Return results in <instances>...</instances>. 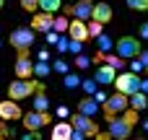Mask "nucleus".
<instances>
[{"label": "nucleus", "mask_w": 148, "mask_h": 140, "mask_svg": "<svg viewBox=\"0 0 148 140\" xmlns=\"http://www.w3.org/2000/svg\"><path fill=\"white\" fill-rule=\"evenodd\" d=\"M73 65H75V70H86V68L94 65V62H91L88 55H78V57H73Z\"/></svg>", "instance_id": "obj_28"}, {"label": "nucleus", "mask_w": 148, "mask_h": 140, "mask_svg": "<svg viewBox=\"0 0 148 140\" xmlns=\"http://www.w3.org/2000/svg\"><path fill=\"white\" fill-rule=\"evenodd\" d=\"M81 88H83L86 96H94V94L99 91V83H96V78H86V81L81 83Z\"/></svg>", "instance_id": "obj_25"}, {"label": "nucleus", "mask_w": 148, "mask_h": 140, "mask_svg": "<svg viewBox=\"0 0 148 140\" xmlns=\"http://www.w3.org/2000/svg\"><path fill=\"white\" fill-rule=\"evenodd\" d=\"M107 99H109V96H107L104 91H96V94H94V101H96V104H101V107L107 104Z\"/></svg>", "instance_id": "obj_38"}, {"label": "nucleus", "mask_w": 148, "mask_h": 140, "mask_svg": "<svg viewBox=\"0 0 148 140\" xmlns=\"http://www.w3.org/2000/svg\"><path fill=\"white\" fill-rule=\"evenodd\" d=\"M143 127H146V132H148V120H146V125H143Z\"/></svg>", "instance_id": "obj_48"}, {"label": "nucleus", "mask_w": 148, "mask_h": 140, "mask_svg": "<svg viewBox=\"0 0 148 140\" xmlns=\"http://www.w3.org/2000/svg\"><path fill=\"white\" fill-rule=\"evenodd\" d=\"M73 138V125L70 122H57L52 127V138L49 140H70Z\"/></svg>", "instance_id": "obj_16"}, {"label": "nucleus", "mask_w": 148, "mask_h": 140, "mask_svg": "<svg viewBox=\"0 0 148 140\" xmlns=\"http://www.w3.org/2000/svg\"><path fill=\"white\" fill-rule=\"evenodd\" d=\"M31 101H34V112H49V99H47L44 91H39L36 96H31Z\"/></svg>", "instance_id": "obj_20"}, {"label": "nucleus", "mask_w": 148, "mask_h": 140, "mask_svg": "<svg viewBox=\"0 0 148 140\" xmlns=\"http://www.w3.org/2000/svg\"><path fill=\"white\" fill-rule=\"evenodd\" d=\"M52 26H55V16H52V13H42V10H39V13L31 18V29H34L36 34H49Z\"/></svg>", "instance_id": "obj_11"}, {"label": "nucleus", "mask_w": 148, "mask_h": 140, "mask_svg": "<svg viewBox=\"0 0 148 140\" xmlns=\"http://www.w3.org/2000/svg\"><path fill=\"white\" fill-rule=\"evenodd\" d=\"M138 36H140V39H148V21H143V23H140V31H138Z\"/></svg>", "instance_id": "obj_40"}, {"label": "nucleus", "mask_w": 148, "mask_h": 140, "mask_svg": "<svg viewBox=\"0 0 148 140\" xmlns=\"http://www.w3.org/2000/svg\"><path fill=\"white\" fill-rule=\"evenodd\" d=\"M68 49H70V36H62V34H60V42H57V52H60V55H68Z\"/></svg>", "instance_id": "obj_33"}, {"label": "nucleus", "mask_w": 148, "mask_h": 140, "mask_svg": "<svg viewBox=\"0 0 148 140\" xmlns=\"http://www.w3.org/2000/svg\"><path fill=\"white\" fill-rule=\"evenodd\" d=\"M0 120H3V122H13V120H23V112H21L18 101H10V99H3V101H0Z\"/></svg>", "instance_id": "obj_10"}, {"label": "nucleus", "mask_w": 148, "mask_h": 140, "mask_svg": "<svg viewBox=\"0 0 148 140\" xmlns=\"http://www.w3.org/2000/svg\"><path fill=\"white\" fill-rule=\"evenodd\" d=\"M3 140H5V138H3Z\"/></svg>", "instance_id": "obj_51"}, {"label": "nucleus", "mask_w": 148, "mask_h": 140, "mask_svg": "<svg viewBox=\"0 0 148 140\" xmlns=\"http://www.w3.org/2000/svg\"><path fill=\"white\" fill-rule=\"evenodd\" d=\"M21 8L26 13H39V0H21Z\"/></svg>", "instance_id": "obj_32"}, {"label": "nucleus", "mask_w": 148, "mask_h": 140, "mask_svg": "<svg viewBox=\"0 0 148 140\" xmlns=\"http://www.w3.org/2000/svg\"><path fill=\"white\" fill-rule=\"evenodd\" d=\"M114 88L125 96H133L140 91V75L135 73H117V81H114Z\"/></svg>", "instance_id": "obj_5"}, {"label": "nucleus", "mask_w": 148, "mask_h": 140, "mask_svg": "<svg viewBox=\"0 0 148 140\" xmlns=\"http://www.w3.org/2000/svg\"><path fill=\"white\" fill-rule=\"evenodd\" d=\"M94 78H96V83H99V86H109V83H114V81H117V70H114L112 65H107V62H104V65H99V70H96V75H94Z\"/></svg>", "instance_id": "obj_14"}, {"label": "nucleus", "mask_w": 148, "mask_h": 140, "mask_svg": "<svg viewBox=\"0 0 148 140\" xmlns=\"http://www.w3.org/2000/svg\"><path fill=\"white\" fill-rule=\"evenodd\" d=\"M62 83H65V88H68V91H75L83 81L78 78V73H68V75H62Z\"/></svg>", "instance_id": "obj_24"}, {"label": "nucleus", "mask_w": 148, "mask_h": 140, "mask_svg": "<svg viewBox=\"0 0 148 140\" xmlns=\"http://www.w3.org/2000/svg\"><path fill=\"white\" fill-rule=\"evenodd\" d=\"M68 29H70V18H68V16H55V26H52V31H57V34H68Z\"/></svg>", "instance_id": "obj_22"}, {"label": "nucleus", "mask_w": 148, "mask_h": 140, "mask_svg": "<svg viewBox=\"0 0 148 140\" xmlns=\"http://www.w3.org/2000/svg\"><path fill=\"white\" fill-rule=\"evenodd\" d=\"M39 10L42 13H60L62 10V0H39Z\"/></svg>", "instance_id": "obj_19"}, {"label": "nucleus", "mask_w": 148, "mask_h": 140, "mask_svg": "<svg viewBox=\"0 0 148 140\" xmlns=\"http://www.w3.org/2000/svg\"><path fill=\"white\" fill-rule=\"evenodd\" d=\"M125 3H127L130 10H143V13H148V0H125Z\"/></svg>", "instance_id": "obj_30"}, {"label": "nucleus", "mask_w": 148, "mask_h": 140, "mask_svg": "<svg viewBox=\"0 0 148 140\" xmlns=\"http://www.w3.org/2000/svg\"><path fill=\"white\" fill-rule=\"evenodd\" d=\"M21 122H23V127H26L29 132H39L42 127H47V125L52 122V114H49V112H34V109H31L29 114H23Z\"/></svg>", "instance_id": "obj_7"}, {"label": "nucleus", "mask_w": 148, "mask_h": 140, "mask_svg": "<svg viewBox=\"0 0 148 140\" xmlns=\"http://www.w3.org/2000/svg\"><path fill=\"white\" fill-rule=\"evenodd\" d=\"M86 138H88V135H83L81 130H73V138H70V140H86Z\"/></svg>", "instance_id": "obj_42"}, {"label": "nucleus", "mask_w": 148, "mask_h": 140, "mask_svg": "<svg viewBox=\"0 0 148 140\" xmlns=\"http://www.w3.org/2000/svg\"><path fill=\"white\" fill-rule=\"evenodd\" d=\"M39 91H44V83H42L39 78H29V81L16 78V81L8 86V99H10V101H21V99L36 96Z\"/></svg>", "instance_id": "obj_1"}, {"label": "nucleus", "mask_w": 148, "mask_h": 140, "mask_svg": "<svg viewBox=\"0 0 148 140\" xmlns=\"http://www.w3.org/2000/svg\"><path fill=\"white\" fill-rule=\"evenodd\" d=\"M3 5H5V0H0V8H3Z\"/></svg>", "instance_id": "obj_49"}, {"label": "nucleus", "mask_w": 148, "mask_h": 140, "mask_svg": "<svg viewBox=\"0 0 148 140\" xmlns=\"http://www.w3.org/2000/svg\"><path fill=\"white\" fill-rule=\"evenodd\" d=\"M94 140H114V138H112L109 132H99V135H96V138H94Z\"/></svg>", "instance_id": "obj_44"}, {"label": "nucleus", "mask_w": 148, "mask_h": 140, "mask_svg": "<svg viewBox=\"0 0 148 140\" xmlns=\"http://www.w3.org/2000/svg\"><path fill=\"white\" fill-rule=\"evenodd\" d=\"M68 36H70L73 42H88V39H91V34H88V23L73 18V21H70V29H68Z\"/></svg>", "instance_id": "obj_12"}, {"label": "nucleus", "mask_w": 148, "mask_h": 140, "mask_svg": "<svg viewBox=\"0 0 148 140\" xmlns=\"http://www.w3.org/2000/svg\"><path fill=\"white\" fill-rule=\"evenodd\" d=\"M88 34H91V39H99V36L104 34V23H99V21H88Z\"/></svg>", "instance_id": "obj_27"}, {"label": "nucleus", "mask_w": 148, "mask_h": 140, "mask_svg": "<svg viewBox=\"0 0 148 140\" xmlns=\"http://www.w3.org/2000/svg\"><path fill=\"white\" fill-rule=\"evenodd\" d=\"M21 140H39V132H29V135H23Z\"/></svg>", "instance_id": "obj_46"}, {"label": "nucleus", "mask_w": 148, "mask_h": 140, "mask_svg": "<svg viewBox=\"0 0 148 140\" xmlns=\"http://www.w3.org/2000/svg\"><path fill=\"white\" fill-rule=\"evenodd\" d=\"M5 138V127H3V125H0V140Z\"/></svg>", "instance_id": "obj_47"}, {"label": "nucleus", "mask_w": 148, "mask_h": 140, "mask_svg": "<svg viewBox=\"0 0 148 140\" xmlns=\"http://www.w3.org/2000/svg\"><path fill=\"white\" fill-rule=\"evenodd\" d=\"M138 60L143 62V68H146V73H148V49H143V52H140V57H138Z\"/></svg>", "instance_id": "obj_41"}, {"label": "nucleus", "mask_w": 148, "mask_h": 140, "mask_svg": "<svg viewBox=\"0 0 148 140\" xmlns=\"http://www.w3.org/2000/svg\"><path fill=\"white\" fill-rule=\"evenodd\" d=\"M0 44H3V42H0Z\"/></svg>", "instance_id": "obj_50"}, {"label": "nucleus", "mask_w": 148, "mask_h": 140, "mask_svg": "<svg viewBox=\"0 0 148 140\" xmlns=\"http://www.w3.org/2000/svg\"><path fill=\"white\" fill-rule=\"evenodd\" d=\"M107 125H109L107 132H109L114 140H130V135H133V127H130L122 117H114V120H109Z\"/></svg>", "instance_id": "obj_9"}, {"label": "nucleus", "mask_w": 148, "mask_h": 140, "mask_svg": "<svg viewBox=\"0 0 148 140\" xmlns=\"http://www.w3.org/2000/svg\"><path fill=\"white\" fill-rule=\"evenodd\" d=\"M68 52H70V55H75V57H78V55H83V42H73V39H70V49H68Z\"/></svg>", "instance_id": "obj_34"}, {"label": "nucleus", "mask_w": 148, "mask_h": 140, "mask_svg": "<svg viewBox=\"0 0 148 140\" xmlns=\"http://www.w3.org/2000/svg\"><path fill=\"white\" fill-rule=\"evenodd\" d=\"M91 21H99V23H109L112 21V5L109 3H96L94 5V16H91Z\"/></svg>", "instance_id": "obj_15"}, {"label": "nucleus", "mask_w": 148, "mask_h": 140, "mask_svg": "<svg viewBox=\"0 0 148 140\" xmlns=\"http://www.w3.org/2000/svg\"><path fill=\"white\" fill-rule=\"evenodd\" d=\"M120 117H122L130 127H135V125L140 122V112H135V109H127V112H125V114H120Z\"/></svg>", "instance_id": "obj_26"}, {"label": "nucleus", "mask_w": 148, "mask_h": 140, "mask_svg": "<svg viewBox=\"0 0 148 140\" xmlns=\"http://www.w3.org/2000/svg\"><path fill=\"white\" fill-rule=\"evenodd\" d=\"M57 117H70V112H68V107H57Z\"/></svg>", "instance_id": "obj_43"}, {"label": "nucleus", "mask_w": 148, "mask_h": 140, "mask_svg": "<svg viewBox=\"0 0 148 140\" xmlns=\"http://www.w3.org/2000/svg\"><path fill=\"white\" fill-rule=\"evenodd\" d=\"M130 109V96H125V94H112L109 99H107V104L101 107V112H104V120L109 122V120H114V117H120V114H125Z\"/></svg>", "instance_id": "obj_3"}, {"label": "nucleus", "mask_w": 148, "mask_h": 140, "mask_svg": "<svg viewBox=\"0 0 148 140\" xmlns=\"http://www.w3.org/2000/svg\"><path fill=\"white\" fill-rule=\"evenodd\" d=\"M70 125H73V130H81L83 135H88V138H96L101 130H99V125L94 122V117H86V114H81V112H73L70 114Z\"/></svg>", "instance_id": "obj_6"}, {"label": "nucleus", "mask_w": 148, "mask_h": 140, "mask_svg": "<svg viewBox=\"0 0 148 140\" xmlns=\"http://www.w3.org/2000/svg\"><path fill=\"white\" fill-rule=\"evenodd\" d=\"M52 70L60 73V75H68V73H70V65H68L65 60H55V62H52Z\"/></svg>", "instance_id": "obj_31"}, {"label": "nucleus", "mask_w": 148, "mask_h": 140, "mask_svg": "<svg viewBox=\"0 0 148 140\" xmlns=\"http://www.w3.org/2000/svg\"><path fill=\"white\" fill-rule=\"evenodd\" d=\"M36 60L39 62H49V49H39L36 52Z\"/></svg>", "instance_id": "obj_39"}, {"label": "nucleus", "mask_w": 148, "mask_h": 140, "mask_svg": "<svg viewBox=\"0 0 148 140\" xmlns=\"http://www.w3.org/2000/svg\"><path fill=\"white\" fill-rule=\"evenodd\" d=\"M94 0H75L73 5H68V8H62L68 16H73V18H78V21H91V16H94Z\"/></svg>", "instance_id": "obj_8"}, {"label": "nucleus", "mask_w": 148, "mask_h": 140, "mask_svg": "<svg viewBox=\"0 0 148 140\" xmlns=\"http://www.w3.org/2000/svg\"><path fill=\"white\" fill-rule=\"evenodd\" d=\"M16 78H21V81L34 78V62H31V57H18L16 60Z\"/></svg>", "instance_id": "obj_13"}, {"label": "nucleus", "mask_w": 148, "mask_h": 140, "mask_svg": "<svg viewBox=\"0 0 148 140\" xmlns=\"http://www.w3.org/2000/svg\"><path fill=\"white\" fill-rule=\"evenodd\" d=\"M104 62H107V65H112L114 70H122V68H125V60H122L120 55H107V60H104Z\"/></svg>", "instance_id": "obj_29"}, {"label": "nucleus", "mask_w": 148, "mask_h": 140, "mask_svg": "<svg viewBox=\"0 0 148 140\" xmlns=\"http://www.w3.org/2000/svg\"><path fill=\"white\" fill-rule=\"evenodd\" d=\"M140 91L148 94V78H140Z\"/></svg>", "instance_id": "obj_45"}, {"label": "nucleus", "mask_w": 148, "mask_h": 140, "mask_svg": "<svg viewBox=\"0 0 148 140\" xmlns=\"http://www.w3.org/2000/svg\"><path fill=\"white\" fill-rule=\"evenodd\" d=\"M114 44H117V42H114L112 36H107V34H101V36L96 39V49H101L104 55H109V52L114 49Z\"/></svg>", "instance_id": "obj_21"}, {"label": "nucleus", "mask_w": 148, "mask_h": 140, "mask_svg": "<svg viewBox=\"0 0 148 140\" xmlns=\"http://www.w3.org/2000/svg\"><path fill=\"white\" fill-rule=\"evenodd\" d=\"M75 112H81V114H86V117H94V114H99V104L94 101V96H86V99L78 101V109H75Z\"/></svg>", "instance_id": "obj_17"}, {"label": "nucleus", "mask_w": 148, "mask_h": 140, "mask_svg": "<svg viewBox=\"0 0 148 140\" xmlns=\"http://www.w3.org/2000/svg\"><path fill=\"white\" fill-rule=\"evenodd\" d=\"M34 39H36V31H34L31 26H18V29H13V34L8 36V44L18 52V57H29V49H31Z\"/></svg>", "instance_id": "obj_2"}, {"label": "nucleus", "mask_w": 148, "mask_h": 140, "mask_svg": "<svg viewBox=\"0 0 148 140\" xmlns=\"http://www.w3.org/2000/svg\"><path fill=\"white\" fill-rule=\"evenodd\" d=\"M130 73H135V75H140V73H146V68H143V62H140V60H130Z\"/></svg>", "instance_id": "obj_35"}, {"label": "nucleus", "mask_w": 148, "mask_h": 140, "mask_svg": "<svg viewBox=\"0 0 148 140\" xmlns=\"http://www.w3.org/2000/svg\"><path fill=\"white\" fill-rule=\"evenodd\" d=\"M104 60H107V55H104L101 49H96V52L91 55V62H94V65H104Z\"/></svg>", "instance_id": "obj_37"}, {"label": "nucleus", "mask_w": 148, "mask_h": 140, "mask_svg": "<svg viewBox=\"0 0 148 140\" xmlns=\"http://www.w3.org/2000/svg\"><path fill=\"white\" fill-rule=\"evenodd\" d=\"M44 39H47V44H49V47H57L60 34H57V31H49V34H44Z\"/></svg>", "instance_id": "obj_36"}, {"label": "nucleus", "mask_w": 148, "mask_h": 140, "mask_svg": "<svg viewBox=\"0 0 148 140\" xmlns=\"http://www.w3.org/2000/svg\"><path fill=\"white\" fill-rule=\"evenodd\" d=\"M114 49H117V55H120L122 60H135V57H140V52H143L138 36H120L117 44H114Z\"/></svg>", "instance_id": "obj_4"}, {"label": "nucleus", "mask_w": 148, "mask_h": 140, "mask_svg": "<svg viewBox=\"0 0 148 140\" xmlns=\"http://www.w3.org/2000/svg\"><path fill=\"white\" fill-rule=\"evenodd\" d=\"M130 109H135V112L148 109V94H143V91L133 94V96H130Z\"/></svg>", "instance_id": "obj_18"}, {"label": "nucleus", "mask_w": 148, "mask_h": 140, "mask_svg": "<svg viewBox=\"0 0 148 140\" xmlns=\"http://www.w3.org/2000/svg\"><path fill=\"white\" fill-rule=\"evenodd\" d=\"M49 73H52V65H49V62H39V60L34 62V78L42 81V78H47Z\"/></svg>", "instance_id": "obj_23"}]
</instances>
